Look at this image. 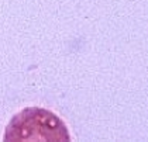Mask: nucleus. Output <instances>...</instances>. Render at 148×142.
<instances>
[{"instance_id": "nucleus-1", "label": "nucleus", "mask_w": 148, "mask_h": 142, "mask_svg": "<svg viewBox=\"0 0 148 142\" xmlns=\"http://www.w3.org/2000/svg\"><path fill=\"white\" fill-rule=\"evenodd\" d=\"M6 142H69L68 127L52 111L42 107H25L9 121Z\"/></svg>"}]
</instances>
